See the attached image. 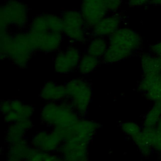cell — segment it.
<instances>
[{
  "label": "cell",
  "instance_id": "d4e9b609",
  "mask_svg": "<svg viewBox=\"0 0 161 161\" xmlns=\"http://www.w3.org/2000/svg\"><path fill=\"white\" fill-rule=\"evenodd\" d=\"M148 0H128V3L130 6H141L145 4Z\"/></svg>",
  "mask_w": 161,
  "mask_h": 161
},
{
  "label": "cell",
  "instance_id": "484cf974",
  "mask_svg": "<svg viewBox=\"0 0 161 161\" xmlns=\"http://www.w3.org/2000/svg\"><path fill=\"white\" fill-rule=\"evenodd\" d=\"M155 4H160L161 5V0H150Z\"/></svg>",
  "mask_w": 161,
  "mask_h": 161
},
{
  "label": "cell",
  "instance_id": "603a6c76",
  "mask_svg": "<svg viewBox=\"0 0 161 161\" xmlns=\"http://www.w3.org/2000/svg\"><path fill=\"white\" fill-rule=\"evenodd\" d=\"M104 6L108 11L115 13L121 7L123 0H103Z\"/></svg>",
  "mask_w": 161,
  "mask_h": 161
},
{
  "label": "cell",
  "instance_id": "5b68a950",
  "mask_svg": "<svg viewBox=\"0 0 161 161\" xmlns=\"http://www.w3.org/2000/svg\"><path fill=\"white\" fill-rule=\"evenodd\" d=\"M60 18L62 21V33L72 42L82 43L87 37V29L84 19L79 11H64Z\"/></svg>",
  "mask_w": 161,
  "mask_h": 161
},
{
  "label": "cell",
  "instance_id": "ba28073f",
  "mask_svg": "<svg viewBox=\"0 0 161 161\" xmlns=\"http://www.w3.org/2000/svg\"><path fill=\"white\" fill-rule=\"evenodd\" d=\"M81 57L79 49L73 46L68 47L57 53L54 59L55 70L61 74L73 71L78 68Z\"/></svg>",
  "mask_w": 161,
  "mask_h": 161
},
{
  "label": "cell",
  "instance_id": "277c9868",
  "mask_svg": "<svg viewBox=\"0 0 161 161\" xmlns=\"http://www.w3.org/2000/svg\"><path fill=\"white\" fill-rule=\"evenodd\" d=\"M65 91L69 101L79 115L87 112L92 97V88L90 83L82 79H75L65 85Z\"/></svg>",
  "mask_w": 161,
  "mask_h": 161
},
{
  "label": "cell",
  "instance_id": "9a60e30c",
  "mask_svg": "<svg viewBox=\"0 0 161 161\" xmlns=\"http://www.w3.org/2000/svg\"><path fill=\"white\" fill-rule=\"evenodd\" d=\"M40 97L48 102L62 101L67 97L65 86L53 81L47 82L42 88Z\"/></svg>",
  "mask_w": 161,
  "mask_h": 161
},
{
  "label": "cell",
  "instance_id": "6da1fadb",
  "mask_svg": "<svg viewBox=\"0 0 161 161\" xmlns=\"http://www.w3.org/2000/svg\"><path fill=\"white\" fill-rule=\"evenodd\" d=\"M36 51L28 32L21 31L12 35L8 30H0L1 58H9L19 67H25Z\"/></svg>",
  "mask_w": 161,
  "mask_h": 161
},
{
  "label": "cell",
  "instance_id": "5bb4252c",
  "mask_svg": "<svg viewBox=\"0 0 161 161\" xmlns=\"http://www.w3.org/2000/svg\"><path fill=\"white\" fill-rule=\"evenodd\" d=\"M121 23V18L118 14L106 15L91 28L94 36H110L119 28Z\"/></svg>",
  "mask_w": 161,
  "mask_h": 161
},
{
  "label": "cell",
  "instance_id": "4fadbf2b",
  "mask_svg": "<svg viewBox=\"0 0 161 161\" xmlns=\"http://www.w3.org/2000/svg\"><path fill=\"white\" fill-rule=\"evenodd\" d=\"M62 140L53 130L51 132L40 131L32 139V145L36 150L44 152H51L58 148Z\"/></svg>",
  "mask_w": 161,
  "mask_h": 161
},
{
  "label": "cell",
  "instance_id": "7a4b0ae2",
  "mask_svg": "<svg viewBox=\"0 0 161 161\" xmlns=\"http://www.w3.org/2000/svg\"><path fill=\"white\" fill-rule=\"evenodd\" d=\"M142 39L134 30L120 28L109 37L108 48L102 57L106 64H114L130 56L141 45Z\"/></svg>",
  "mask_w": 161,
  "mask_h": 161
},
{
  "label": "cell",
  "instance_id": "2e32d148",
  "mask_svg": "<svg viewBox=\"0 0 161 161\" xmlns=\"http://www.w3.org/2000/svg\"><path fill=\"white\" fill-rule=\"evenodd\" d=\"M141 64L145 75L161 74V60L157 56L148 54L143 55Z\"/></svg>",
  "mask_w": 161,
  "mask_h": 161
},
{
  "label": "cell",
  "instance_id": "e0dca14e",
  "mask_svg": "<svg viewBox=\"0 0 161 161\" xmlns=\"http://www.w3.org/2000/svg\"><path fill=\"white\" fill-rule=\"evenodd\" d=\"M108 45V42L105 38L94 36L87 46V53L99 58H102L105 54Z\"/></svg>",
  "mask_w": 161,
  "mask_h": 161
},
{
  "label": "cell",
  "instance_id": "52a82bcc",
  "mask_svg": "<svg viewBox=\"0 0 161 161\" xmlns=\"http://www.w3.org/2000/svg\"><path fill=\"white\" fill-rule=\"evenodd\" d=\"M98 128L97 124L92 121L78 120L75 123L64 127H55V131L62 142L77 140L88 143Z\"/></svg>",
  "mask_w": 161,
  "mask_h": 161
},
{
  "label": "cell",
  "instance_id": "3957f363",
  "mask_svg": "<svg viewBox=\"0 0 161 161\" xmlns=\"http://www.w3.org/2000/svg\"><path fill=\"white\" fill-rule=\"evenodd\" d=\"M78 115L67 100L60 103L48 102L42 108L40 114L45 124L55 127H64L75 123L79 120Z\"/></svg>",
  "mask_w": 161,
  "mask_h": 161
},
{
  "label": "cell",
  "instance_id": "d6986e66",
  "mask_svg": "<svg viewBox=\"0 0 161 161\" xmlns=\"http://www.w3.org/2000/svg\"><path fill=\"white\" fill-rule=\"evenodd\" d=\"M11 111H14L19 116V119H29L33 113V109L29 105H25L23 104L19 100H11L9 101Z\"/></svg>",
  "mask_w": 161,
  "mask_h": 161
},
{
  "label": "cell",
  "instance_id": "7c38bea8",
  "mask_svg": "<svg viewBox=\"0 0 161 161\" xmlns=\"http://www.w3.org/2000/svg\"><path fill=\"white\" fill-rule=\"evenodd\" d=\"M87 143L77 140L64 141L58 150L64 161H88Z\"/></svg>",
  "mask_w": 161,
  "mask_h": 161
},
{
  "label": "cell",
  "instance_id": "cb8c5ba5",
  "mask_svg": "<svg viewBox=\"0 0 161 161\" xmlns=\"http://www.w3.org/2000/svg\"><path fill=\"white\" fill-rule=\"evenodd\" d=\"M151 50L155 56L161 59V42L152 45L151 47Z\"/></svg>",
  "mask_w": 161,
  "mask_h": 161
},
{
  "label": "cell",
  "instance_id": "9c48e42d",
  "mask_svg": "<svg viewBox=\"0 0 161 161\" xmlns=\"http://www.w3.org/2000/svg\"><path fill=\"white\" fill-rule=\"evenodd\" d=\"M28 32L36 51L44 53L54 52L58 50L63 40L62 33L49 31L36 33L29 31Z\"/></svg>",
  "mask_w": 161,
  "mask_h": 161
},
{
  "label": "cell",
  "instance_id": "44dd1931",
  "mask_svg": "<svg viewBox=\"0 0 161 161\" xmlns=\"http://www.w3.org/2000/svg\"><path fill=\"white\" fill-rule=\"evenodd\" d=\"M161 115V103H156L154 107L147 114L144 125L145 128H152L155 123L159 120Z\"/></svg>",
  "mask_w": 161,
  "mask_h": 161
},
{
  "label": "cell",
  "instance_id": "7402d4cb",
  "mask_svg": "<svg viewBox=\"0 0 161 161\" xmlns=\"http://www.w3.org/2000/svg\"><path fill=\"white\" fill-rule=\"evenodd\" d=\"M121 129L125 133L131 136V138L141 132L138 125L133 122H125L123 123L121 125Z\"/></svg>",
  "mask_w": 161,
  "mask_h": 161
},
{
  "label": "cell",
  "instance_id": "ffe728a7",
  "mask_svg": "<svg viewBox=\"0 0 161 161\" xmlns=\"http://www.w3.org/2000/svg\"><path fill=\"white\" fill-rule=\"evenodd\" d=\"M26 130L19 123H14L9 127L6 133V140L11 144L16 143L22 140Z\"/></svg>",
  "mask_w": 161,
  "mask_h": 161
},
{
  "label": "cell",
  "instance_id": "30bf717a",
  "mask_svg": "<svg viewBox=\"0 0 161 161\" xmlns=\"http://www.w3.org/2000/svg\"><path fill=\"white\" fill-rule=\"evenodd\" d=\"M62 21L60 16L44 13L35 16L29 25V31L36 33L56 32L62 33Z\"/></svg>",
  "mask_w": 161,
  "mask_h": 161
},
{
  "label": "cell",
  "instance_id": "ac0fdd59",
  "mask_svg": "<svg viewBox=\"0 0 161 161\" xmlns=\"http://www.w3.org/2000/svg\"><path fill=\"white\" fill-rule=\"evenodd\" d=\"M100 62L99 58L86 53L81 57L78 65V70L80 74L87 75L96 70Z\"/></svg>",
  "mask_w": 161,
  "mask_h": 161
},
{
  "label": "cell",
  "instance_id": "8fae6325",
  "mask_svg": "<svg viewBox=\"0 0 161 161\" xmlns=\"http://www.w3.org/2000/svg\"><path fill=\"white\" fill-rule=\"evenodd\" d=\"M80 11L89 29L95 26L108 13L103 0H82Z\"/></svg>",
  "mask_w": 161,
  "mask_h": 161
},
{
  "label": "cell",
  "instance_id": "8992f818",
  "mask_svg": "<svg viewBox=\"0 0 161 161\" xmlns=\"http://www.w3.org/2000/svg\"><path fill=\"white\" fill-rule=\"evenodd\" d=\"M28 20L27 6L17 0H9L1 8L0 30H8L13 26L23 28Z\"/></svg>",
  "mask_w": 161,
  "mask_h": 161
}]
</instances>
